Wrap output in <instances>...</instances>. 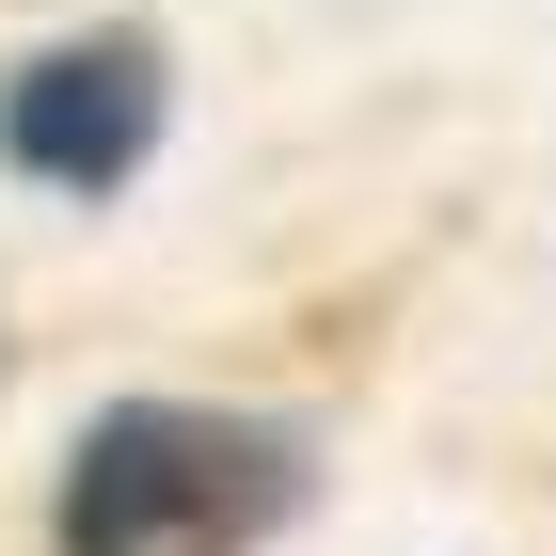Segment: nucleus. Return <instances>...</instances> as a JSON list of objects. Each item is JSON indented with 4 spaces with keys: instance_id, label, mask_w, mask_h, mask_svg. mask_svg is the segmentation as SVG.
I'll return each instance as SVG.
<instances>
[{
    "instance_id": "1",
    "label": "nucleus",
    "mask_w": 556,
    "mask_h": 556,
    "mask_svg": "<svg viewBox=\"0 0 556 556\" xmlns=\"http://www.w3.org/2000/svg\"><path fill=\"white\" fill-rule=\"evenodd\" d=\"M318 445L223 397H112L48 477V556H255L302 525Z\"/></svg>"
},
{
    "instance_id": "2",
    "label": "nucleus",
    "mask_w": 556,
    "mask_h": 556,
    "mask_svg": "<svg viewBox=\"0 0 556 556\" xmlns=\"http://www.w3.org/2000/svg\"><path fill=\"white\" fill-rule=\"evenodd\" d=\"M175 128V48L143 16H96V33H48L0 64V160L64 191V207H112Z\"/></svg>"
}]
</instances>
